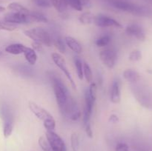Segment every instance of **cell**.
I'll return each mask as SVG.
<instances>
[{
  "label": "cell",
  "mask_w": 152,
  "mask_h": 151,
  "mask_svg": "<svg viewBox=\"0 0 152 151\" xmlns=\"http://www.w3.org/2000/svg\"><path fill=\"white\" fill-rule=\"evenodd\" d=\"M85 131H86V133L88 137L90 138V139L93 138V130H92L91 125L90 122L85 125Z\"/></svg>",
  "instance_id": "36"
},
{
  "label": "cell",
  "mask_w": 152,
  "mask_h": 151,
  "mask_svg": "<svg viewBox=\"0 0 152 151\" xmlns=\"http://www.w3.org/2000/svg\"><path fill=\"white\" fill-rule=\"evenodd\" d=\"M99 59L103 65L109 69H113L117 62V52L112 48H107L99 53Z\"/></svg>",
  "instance_id": "8"
},
{
  "label": "cell",
  "mask_w": 152,
  "mask_h": 151,
  "mask_svg": "<svg viewBox=\"0 0 152 151\" xmlns=\"http://www.w3.org/2000/svg\"><path fill=\"white\" fill-rule=\"evenodd\" d=\"M29 13L28 14H22V13L10 12V13H8L4 15L3 20L9 22V23L14 24V25L31 23Z\"/></svg>",
  "instance_id": "11"
},
{
  "label": "cell",
  "mask_w": 152,
  "mask_h": 151,
  "mask_svg": "<svg viewBox=\"0 0 152 151\" xmlns=\"http://www.w3.org/2000/svg\"><path fill=\"white\" fill-rule=\"evenodd\" d=\"M80 3H81L83 7H86V8H89V7H91V0H80Z\"/></svg>",
  "instance_id": "38"
},
{
  "label": "cell",
  "mask_w": 152,
  "mask_h": 151,
  "mask_svg": "<svg viewBox=\"0 0 152 151\" xmlns=\"http://www.w3.org/2000/svg\"><path fill=\"white\" fill-rule=\"evenodd\" d=\"M115 151H129V147L125 142H120L116 145Z\"/></svg>",
  "instance_id": "35"
},
{
  "label": "cell",
  "mask_w": 152,
  "mask_h": 151,
  "mask_svg": "<svg viewBox=\"0 0 152 151\" xmlns=\"http://www.w3.org/2000/svg\"><path fill=\"white\" fill-rule=\"evenodd\" d=\"M45 136L52 151H67L63 139L54 131H46Z\"/></svg>",
  "instance_id": "6"
},
{
  "label": "cell",
  "mask_w": 152,
  "mask_h": 151,
  "mask_svg": "<svg viewBox=\"0 0 152 151\" xmlns=\"http://www.w3.org/2000/svg\"><path fill=\"white\" fill-rule=\"evenodd\" d=\"M74 65H75L76 70L77 76L80 80H83L84 78L83 76V62L79 57H75L74 59Z\"/></svg>",
  "instance_id": "26"
},
{
  "label": "cell",
  "mask_w": 152,
  "mask_h": 151,
  "mask_svg": "<svg viewBox=\"0 0 152 151\" xmlns=\"http://www.w3.org/2000/svg\"><path fill=\"white\" fill-rule=\"evenodd\" d=\"M4 10H5V7H3V6L0 5V13H1V12H4Z\"/></svg>",
  "instance_id": "40"
},
{
  "label": "cell",
  "mask_w": 152,
  "mask_h": 151,
  "mask_svg": "<svg viewBox=\"0 0 152 151\" xmlns=\"http://www.w3.org/2000/svg\"><path fill=\"white\" fill-rule=\"evenodd\" d=\"M126 33L129 36L134 37L139 41H145V33L143 28L137 24H130L126 28Z\"/></svg>",
  "instance_id": "12"
},
{
  "label": "cell",
  "mask_w": 152,
  "mask_h": 151,
  "mask_svg": "<svg viewBox=\"0 0 152 151\" xmlns=\"http://www.w3.org/2000/svg\"><path fill=\"white\" fill-rule=\"evenodd\" d=\"M33 1L38 7H44V8L51 7V3H50V0H33Z\"/></svg>",
  "instance_id": "34"
},
{
  "label": "cell",
  "mask_w": 152,
  "mask_h": 151,
  "mask_svg": "<svg viewBox=\"0 0 152 151\" xmlns=\"http://www.w3.org/2000/svg\"><path fill=\"white\" fill-rule=\"evenodd\" d=\"M129 60L132 62H138L142 59V53L139 50H134L130 53L129 56Z\"/></svg>",
  "instance_id": "31"
},
{
  "label": "cell",
  "mask_w": 152,
  "mask_h": 151,
  "mask_svg": "<svg viewBox=\"0 0 152 151\" xmlns=\"http://www.w3.org/2000/svg\"><path fill=\"white\" fill-rule=\"evenodd\" d=\"M83 76L88 83L93 81V73L90 65L87 62H83Z\"/></svg>",
  "instance_id": "25"
},
{
  "label": "cell",
  "mask_w": 152,
  "mask_h": 151,
  "mask_svg": "<svg viewBox=\"0 0 152 151\" xmlns=\"http://www.w3.org/2000/svg\"><path fill=\"white\" fill-rule=\"evenodd\" d=\"M139 81L132 84L134 96L140 105L146 109H152V91L147 85L139 84Z\"/></svg>",
  "instance_id": "2"
},
{
  "label": "cell",
  "mask_w": 152,
  "mask_h": 151,
  "mask_svg": "<svg viewBox=\"0 0 152 151\" xmlns=\"http://www.w3.org/2000/svg\"><path fill=\"white\" fill-rule=\"evenodd\" d=\"M25 59L28 64L31 65H34L37 62V52L31 47H26L25 52L23 53Z\"/></svg>",
  "instance_id": "18"
},
{
  "label": "cell",
  "mask_w": 152,
  "mask_h": 151,
  "mask_svg": "<svg viewBox=\"0 0 152 151\" xmlns=\"http://www.w3.org/2000/svg\"><path fill=\"white\" fill-rule=\"evenodd\" d=\"M95 16H94L93 13L90 11H86L82 13L79 17V21L80 23L83 25H90V24L94 23Z\"/></svg>",
  "instance_id": "22"
},
{
  "label": "cell",
  "mask_w": 152,
  "mask_h": 151,
  "mask_svg": "<svg viewBox=\"0 0 152 151\" xmlns=\"http://www.w3.org/2000/svg\"><path fill=\"white\" fill-rule=\"evenodd\" d=\"M95 102L91 99L88 92V89L85 93V109H84V116H83V121L84 125L90 122L91 117L93 113L94 107Z\"/></svg>",
  "instance_id": "13"
},
{
  "label": "cell",
  "mask_w": 152,
  "mask_h": 151,
  "mask_svg": "<svg viewBox=\"0 0 152 151\" xmlns=\"http://www.w3.org/2000/svg\"><path fill=\"white\" fill-rule=\"evenodd\" d=\"M1 55H2V53H1V51H0V56H1Z\"/></svg>",
  "instance_id": "42"
},
{
  "label": "cell",
  "mask_w": 152,
  "mask_h": 151,
  "mask_svg": "<svg viewBox=\"0 0 152 151\" xmlns=\"http://www.w3.org/2000/svg\"><path fill=\"white\" fill-rule=\"evenodd\" d=\"M53 44L61 53H65L66 50V44H65V40H63L60 37H57L54 40H53Z\"/></svg>",
  "instance_id": "27"
},
{
  "label": "cell",
  "mask_w": 152,
  "mask_h": 151,
  "mask_svg": "<svg viewBox=\"0 0 152 151\" xmlns=\"http://www.w3.org/2000/svg\"><path fill=\"white\" fill-rule=\"evenodd\" d=\"M28 107H29V109L31 110V112H32L39 119L42 121L43 123L48 121V120L51 119V118H53V115H52L48 111H47L45 109L42 107L41 106H39V105L38 104L36 103V102L30 101V102H28Z\"/></svg>",
  "instance_id": "10"
},
{
  "label": "cell",
  "mask_w": 152,
  "mask_h": 151,
  "mask_svg": "<svg viewBox=\"0 0 152 151\" xmlns=\"http://www.w3.org/2000/svg\"><path fill=\"white\" fill-rule=\"evenodd\" d=\"M61 113L70 121H77L81 118V111L77 105V102H75V100L71 96Z\"/></svg>",
  "instance_id": "5"
},
{
  "label": "cell",
  "mask_w": 152,
  "mask_h": 151,
  "mask_svg": "<svg viewBox=\"0 0 152 151\" xmlns=\"http://www.w3.org/2000/svg\"><path fill=\"white\" fill-rule=\"evenodd\" d=\"M110 99L114 104H119L121 101V88L118 81H114L111 86Z\"/></svg>",
  "instance_id": "14"
},
{
  "label": "cell",
  "mask_w": 152,
  "mask_h": 151,
  "mask_svg": "<svg viewBox=\"0 0 152 151\" xmlns=\"http://www.w3.org/2000/svg\"><path fill=\"white\" fill-rule=\"evenodd\" d=\"M7 8L11 12H14V13H22V14H28L30 13V10L28 9H27L26 7L18 2L10 3L7 5Z\"/></svg>",
  "instance_id": "19"
},
{
  "label": "cell",
  "mask_w": 152,
  "mask_h": 151,
  "mask_svg": "<svg viewBox=\"0 0 152 151\" xmlns=\"http://www.w3.org/2000/svg\"><path fill=\"white\" fill-rule=\"evenodd\" d=\"M30 19H31V23L32 22H44L46 23L48 22V18L46 17L45 15L43 14L40 12H30L29 13Z\"/></svg>",
  "instance_id": "20"
},
{
  "label": "cell",
  "mask_w": 152,
  "mask_h": 151,
  "mask_svg": "<svg viewBox=\"0 0 152 151\" xmlns=\"http://www.w3.org/2000/svg\"><path fill=\"white\" fill-rule=\"evenodd\" d=\"M17 28V25L9 23L4 20H0V30L13 31Z\"/></svg>",
  "instance_id": "29"
},
{
  "label": "cell",
  "mask_w": 152,
  "mask_h": 151,
  "mask_svg": "<svg viewBox=\"0 0 152 151\" xmlns=\"http://www.w3.org/2000/svg\"><path fill=\"white\" fill-rule=\"evenodd\" d=\"M38 144L39 146L40 147V148L43 151H51V148H50V144H49L47 139L45 136H40L39 138Z\"/></svg>",
  "instance_id": "30"
},
{
  "label": "cell",
  "mask_w": 152,
  "mask_h": 151,
  "mask_svg": "<svg viewBox=\"0 0 152 151\" xmlns=\"http://www.w3.org/2000/svg\"><path fill=\"white\" fill-rule=\"evenodd\" d=\"M145 1H146L147 3H148L149 4H151V5H152V0H144Z\"/></svg>",
  "instance_id": "41"
},
{
  "label": "cell",
  "mask_w": 152,
  "mask_h": 151,
  "mask_svg": "<svg viewBox=\"0 0 152 151\" xmlns=\"http://www.w3.org/2000/svg\"><path fill=\"white\" fill-rule=\"evenodd\" d=\"M50 1L51 5H53L56 11L59 13H64L68 8V5L66 2V0H50Z\"/></svg>",
  "instance_id": "21"
},
{
  "label": "cell",
  "mask_w": 152,
  "mask_h": 151,
  "mask_svg": "<svg viewBox=\"0 0 152 151\" xmlns=\"http://www.w3.org/2000/svg\"><path fill=\"white\" fill-rule=\"evenodd\" d=\"M94 23L99 28H122L121 24L113 18L105 15L99 14L94 17Z\"/></svg>",
  "instance_id": "9"
},
{
  "label": "cell",
  "mask_w": 152,
  "mask_h": 151,
  "mask_svg": "<svg viewBox=\"0 0 152 151\" xmlns=\"http://www.w3.org/2000/svg\"><path fill=\"white\" fill-rule=\"evenodd\" d=\"M13 130V124L12 120H6L3 125V135L4 138L10 137Z\"/></svg>",
  "instance_id": "23"
},
{
  "label": "cell",
  "mask_w": 152,
  "mask_h": 151,
  "mask_svg": "<svg viewBox=\"0 0 152 151\" xmlns=\"http://www.w3.org/2000/svg\"><path fill=\"white\" fill-rule=\"evenodd\" d=\"M88 94L90 96V97L91 98V99L94 102H96V93H97V87H96V83L91 82L90 84V87L88 89Z\"/></svg>",
  "instance_id": "33"
},
{
  "label": "cell",
  "mask_w": 152,
  "mask_h": 151,
  "mask_svg": "<svg viewBox=\"0 0 152 151\" xmlns=\"http://www.w3.org/2000/svg\"><path fill=\"white\" fill-rule=\"evenodd\" d=\"M65 44L71 49L72 51L77 54H80L83 52V47L81 44L72 36H66L65 38Z\"/></svg>",
  "instance_id": "15"
},
{
  "label": "cell",
  "mask_w": 152,
  "mask_h": 151,
  "mask_svg": "<svg viewBox=\"0 0 152 151\" xmlns=\"http://www.w3.org/2000/svg\"><path fill=\"white\" fill-rule=\"evenodd\" d=\"M108 121H109V122L115 124V123H117L119 121V117L116 114H111L109 116Z\"/></svg>",
  "instance_id": "39"
},
{
  "label": "cell",
  "mask_w": 152,
  "mask_h": 151,
  "mask_svg": "<svg viewBox=\"0 0 152 151\" xmlns=\"http://www.w3.org/2000/svg\"><path fill=\"white\" fill-rule=\"evenodd\" d=\"M51 82L53 85V93H54L55 98H56V103L61 111L63 110L65 106L68 102V99L70 98V95L68 93V90L66 86L64 84L62 80L56 76L51 77Z\"/></svg>",
  "instance_id": "3"
},
{
  "label": "cell",
  "mask_w": 152,
  "mask_h": 151,
  "mask_svg": "<svg viewBox=\"0 0 152 151\" xmlns=\"http://www.w3.org/2000/svg\"><path fill=\"white\" fill-rule=\"evenodd\" d=\"M24 34L34 41H38L47 47H50L53 44V39L50 34L42 28L26 30L24 31Z\"/></svg>",
  "instance_id": "4"
},
{
  "label": "cell",
  "mask_w": 152,
  "mask_h": 151,
  "mask_svg": "<svg viewBox=\"0 0 152 151\" xmlns=\"http://www.w3.org/2000/svg\"><path fill=\"white\" fill-rule=\"evenodd\" d=\"M123 78L131 84H134L140 81L141 76L137 71L133 69H127L123 72Z\"/></svg>",
  "instance_id": "16"
},
{
  "label": "cell",
  "mask_w": 152,
  "mask_h": 151,
  "mask_svg": "<svg viewBox=\"0 0 152 151\" xmlns=\"http://www.w3.org/2000/svg\"><path fill=\"white\" fill-rule=\"evenodd\" d=\"M26 46L22 44H9L8 46L5 47V52L7 53H10L12 55H19L22 54L25 52V49H26Z\"/></svg>",
  "instance_id": "17"
},
{
  "label": "cell",
  "mask_w": 152,
  "mask_h": 151,
  "mask_svg": "<svg viewBox=\"0 0 152 151\" xmlns=\"http://www.w3.org/2000/svg\"><path fill=\"white\" fill-rule=\"evenodd\" d=\"M51 58L52 60L53 61V62L55 63V65L64 73V74L65 75V76L67 77V78L68 79V81H70L71 84L72 85V87L74 88H76V84L74 82V79H73L72 76H71V73L69 72V70H68V66H67L66 62H65V59H64L63 56L59 53H53L51 54Z\"/></svg>",
  "instance_id": "7"
},
{
  "label": "cell",
  "mask_w": 152,
  "mask_h": 151,
  "mask_svg": "<svg viewBox=\"0 0 152 151\" xmlns=\"http://www.w3.org/2000/svg\"><path fill=\"white\" fill-rule=\"evenodd\" d=\"M109 3L114 8L137 16H148L151 14L152 12L148 7L139 5L126 0H109Z\"/></svg>",
  "instance_id": "1"
},
{
  "label": "cell",
  "mask_w": 152,
  "mask_h": 151,
  "mask_svg": "<svg viewBox=\"0 0 152 151\" xmlns=\"http://www.w3.org/2000/svg\"><path fill=\"white\" fill-rule=\"evenodd\" d=\"M111 41V37L110 35L105 34V35L101 36L100 37L97 38L95 41V44L99 47H104L108 45Z\"/></svg>",
  "instance_id": "24"
},
{
  "label": "cell",
  "mask_w": 152,
  "mask_h": 151,
  "mask_svg": "<svg viewBox=\"0 0 152 151\" xmlns=\"http://www.w3.org/2000/svg\"><path fill=\"white\" fill-rule=\"evenodd\" d=\"M66 2L68 5L71 6L74 10L77 11H82L83 9L80 0H66Z\"/></svg>",
  "instance_id": "32"
},
{
  "label": "cell",
  "mask_w": 152,
  "mask_h": 151,
  "mask_svg": "<svg viewBox=\"0 0 152 151\" xmlns=\"http://www.w3.org/2000/svg\"><path fill=\"white\" fill-rule=\"evenodd\" d=\"M71 146L72 151H79L80 150V137L77 133H73L71 134Z\"/></svg>",
  "instance_id": "28"
},
{
  "label": "cell",
  "mask_w": 152,
  "mask_h": 151,
  "mask_svg": "<svg viewBox=\"0 0 152 151\" xmlns=\"http://www.w3.org/2000/svg\"><path fill=\"white\" fill-rule=\"evenodd\" d=\"M43 44H41L38 41H34L32 43V48L34 49L35 51L37 52H42L43 50Z\"/></svg>",
  "instance_id": "37"
}]
</instances>
